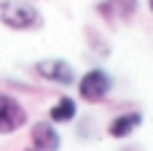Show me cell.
Returning <instances> with one entry per match:
<instances>
[{
  "instance_id": "6da1fadb",
  "label": "cell",
  "mask_w": 153,
  "mask_h": 151,
  "mask_svg": "<svg viewBox=\"0 0 153 151\" xmlns=\"http://www.w3.org/2000/svg\"><path fill=\"white\" fill-rule=\"evenodd\" d=\"M0 24L16 32H30L43 27V14L30 0H0Z\"/></svg>"
},
{
  "instance_id": "7a4b0ae2",
  "label": "cell",
  "mask_w": 153,
  "mask_h": 151,
  "mask_svg": "<svg viewBox=\"0 0 153 151\" xmlns=\"http://www.w3.org/2000/svg\"><path fill=\"white\" fill-rule=\"evenodd\" d=\"M35 76L48 81V84H56V86H75L78 76H75V68L67 62V59H59V57H46V59H38L32 65Z\"/></svg>"
},
{
  "instance_id": "3957f363",
  "label": "cell",
  "mask_w": 153,
  "mask_h": 151,
  "mask_svg": "<svg viewBox=\"0 0 153 151\" xmlns=\"http://www.w3.org/2000/svg\"><path fill=\"white\" fill-rule=\"evenodd\" d=\"M75 84H78V97L86 100V103H102V100L110 95V89H113V78H110V73H105L102 68L86 70Z\"/></svg>"
},
{
  "instance_id": "277c9868",
  "label": "cell",
  "mask_w": 153,
  "mask_h": 151,
  "mask_svg": "<svg viewBox=\"0 0 153 151\" xmlns=\"http://www.w3.org/2000/svg\"><path fill=\"white\" fill-rule=\"evenodd\" d=\"M27 122H30V119H27L24 105H22L13 95L0 92V135H13V132H19Z\"/></svg>"
},
{
  "instance_id": "5b68a950",
  "label": "cell",
  "mask_w": 153,
  "mask_h": 151,
  "mask_svg": "<svg viewBox=\"0 0 153 151\" xmlns=\"http://www.w3.org/2000/svg\"><path fill=\"white\" fill-rule=\"evenodd\" d=\"M137 8H140V0H102V3H97V14L110 24L134 19Z\"/></svg>"
},
{
  "instance_id": "8992f818",
  "label": "cell",
  "mask_w": 153,
  "mask_h": 151,
  "mask_svg": "<svg viewBox=\"0 0 153 151\" xmlns=\"http://www.w3.org/2000/svg\"><path fill=\"white\" fill-rule=\"evenodd\" d=\"M30 143L38 151H59L62 149V138H59L54 122H35L30 127Z\"/></svg>"
},
{
  "instance_id": "52a82bcc",
  "label": "cell",
  "mask_w": 153,
  "mask_h": 151,
  "mask_svg": "<svg viewBox=\"0 0 153 151\" xmlns=\"http://www.w3.org/2000/svg\"><path fill=\"white\" fill-rule=\"evenodd\" d=\"M140 124H143V113H140V111L118 113V116L108 124V135H110V138H129Z\"/></svg>"
},
{
  "instance_id": "ba28073f",
  "label": "cell",
  "mask_w": 153,
  "mask_h": 151,
  "mask_svg": "<svg viewBox=\"0 0 153 151\" xmlns=\"http://www.w3.org/2000/svg\"><path fill=\"white\" fill-rule=\"evenodd\" d=\"M78 116V105H75V100L73 97H59L51 108H48V122H54V124H67V122H73Z\"/></svg>"
},
{
  "instance_id": "9c48e42d",
  "label": "cell",
  "mask_w": 153,
  "mask_h": 151,
  "mask_svg": "<svg viewBox=\"0 0 153 151\" xmlns=\"http://www.w3.org/2000/svg\"><path fill=\"white\" fill-rule=\"evenodd\" d=\"M148 8H151V14H153V0H148Z\"/></svg>"
},
{
  "instance_id": "30bf717a",
  "label": "cell",
  "mask_w": 153,
  "mask_h": 151,
  "mask_svg": "<svg viewBox=\"0 0 153 151\" xmlns=\"http://www.w3.org/2000/svg\"><path fill=\"white\" fill-rule=\"evenodd\" d=\"M27 151H38V149H32V146H30V149H27Z\"/></svg>"
}]
</instances>
